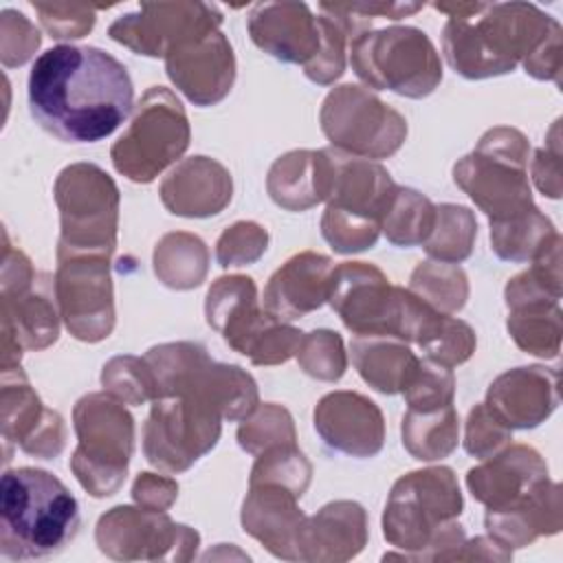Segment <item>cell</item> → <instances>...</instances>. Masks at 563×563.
I'll use <instances>...</instances> for the list:
<instances>
[{
  "instance_id": "obj_1",
  "label": "cell",
  "mask_w": 563,
  "mask_h": 563,
  "mask_svg": "<svg viewBox=\"0 0 563 563\" xmlns=\"http://www.w3.org/2000/svg\"><path fill=\"white\" fill-rule=\"evenodd\" d=\"M128 68L97 46L57 44L29 73V110L42 130L66 143L110 136L132 112Z\"/></svg>"
},
{
  "instance_id": "obj_2",
  "label": "cell",
  "mask_w": 563,
  "mask_h": 563,
  "mask_svg": "<svg viewBox=\"0 0 563 563\" xmlns=\"http://www.w3.org/2000/svg\"><path fill=\"white\" fill-rule=\"evenodd\" d=\"M449 13L442 33L451 68L468 79L510 73L521 57L534 55L559 26L532 4H433Z\"/></svg>"
},
{
  "instance_id": "obj_3",
  "label": "cell",
  "mask_w": 563,
  "mask_h": 563,
  "mask_svg": "<svg viewBox=\"0 0 563 563\" xmlns=\"http://www.w3.org/2000/svg\"><path fill=\"white\" fill-rule=\"evenodd\" d=\"M79 530V504L53 473L20 466L0 482V554L44 559L57 554Z\"/></svg>"
},
{
  "instance_id": "obj_4",
  "label": "cell",
  "mask_w": 563,
  "mask_h": 563,
  "mask_svg": "<svg viewBox=\"0 0 563 563\" xmlns=\"http://www.w3.org/2000/svg\"><path fill=\"white\" fill-rule=\"evenodd\" d=\"M332 152V185L321 220V233L339 253H354L376 244L380 222L394 200L396 185L369 158Z\"/></svg>"
},
{
  "instance_id": "obj_5",
  "label": "cell",
  "mask_w": 563,
  "mask_h": 563,
  "mask_svg": "<svg viewBox=\"0 0 563 563\" xmlns=\"http://www.w3.org/2000/svg\"><path fill=\"white\" fill-rule=\"evenodd\" d=\"M526 156L528 143L517 130L495 128L453 167L455 183L490 218V224L510 222L537 209L526 180Z\"/></svg>"
},
{
  "instance_id": "obj_6",
  "label": "cell",
  "mask_w": 563,
  "mask_h": 563,
  "mask_svg": "<svg viewBox=\"0 0 563 563\" xmlns=\"http://www.w3.org/2000/svg\"><path fill=\"white\" fill-rule=\"evenodd\" d=\"M207 323L224 341L257 365L288 361L301 343V332L282 323L255 303V284L244 275H229L213 282L207 295Z\"/></svg>"
},
{
  "instance_id": "obj_7",
  "label": "cell",
  "mask_w": 563,
  "mask_h": 563,
  "mask_svg": "<svg viewBox=\"0 0 563 563\" xmlns=\"http://www.w3.org/2000/svg\"><path fill=\"white\" fill-rule=\"evenodd\" d=\"M354 73L376 90L427 97L442 79L429 37L413 26H391L356 35L352 42Z\"/></svg>"
},
{
  "instance_id": "obj_8",
  "label": "cell",
  "mask_w": 563,
  "mask_h": 563,
  "mask_svg": "<svg viewBox=\"0 0 563 563\" xmlns=\"http://www.w3.org/2000/svg\"><path fill=\"white\" fill-rule=\"evenodd\" d=\"M75 431L79 446L70 468L90 495H112L123 484L132 455L134 424L130 413L114 398L90 394L75 407Z\"/></svg>"
},
{
  "instance_id": "obj_9",
  "label": "cell",
  "mask_w": 563,
  "mask_h": 563,
  "mask_svg": "<svg viewBox=\"0 0 563 563\" xmlns=\"http://www.w3.org/2000/svg\"><path fill=\"white\" fill-rule=\"evenodd\" d=\"M189 145V125L180 101L163 86L150 88L121 139L112 145L117 172L134 183L154 180Z\"/></svg>"
},
{
  "instance_id": "obj_10",
  "label": "cell",
  "mask_w": 563,
  "mask_h": 563,
  "mask_svg": "<svg viewBox=\"0 0 563 563\" xmlns=\"http://www.w3.org/2000/svg\"><path fill=\"white\" fill-rule=\"evenodd\" d=\"M62 213L57 255H110L117 231V187L97 165H70L55 183Z\"/></svg>"
},
{
  "instance_id": "obj_11",
  "label": "cell",
  "mask_w": 563,
  "mask_h": 563,
  "mask_svg": "<svg viewBox=\"0 0 563 563\" xmlns=\"http://www.w3.org/2000/svg\"><path fill=\"white\" fill-rule=\"evenodd\" d=\"M462 512V495L446 466L400 477L383 515V534L396 548L424 550Z\"/></svg>"
},
{
  "instance_id": "obj_12",
  "label": "cell",
  "mask_w": 563,
  "mask_h": 563,
  "mask_svg": "<svg viewBox=\"0 0 563 563\" xmlns=\"http://www.w3.org/2000/svg\"><path fill=\"white\" fill-rule=\"evenodd\" d=\"M405 292V288L389 286L376 266L343 262L332 268L328 301L354 336H389L402 341Z\"/></svg>"
},
{
  "instance_id": "obj_13",
  "label": "cell",
  "mask_w": 563,
  "mask_h": 563,
  "mask_svg": "<svg viewBox=\"0 0 563 563\" xmlns=\"http://www.w3.org/2000/svg\"><path fill=\"white\" fill-rule=\"evenodd\" d=\"M321 128L334 150L372 158L394 154L407 134V123L398 112L352 84L328 95L321 108Z\"/></svg>"
},
{
  "instance_id": "obj_14",
  "label": "cell",
  "mask_w": 563,
  "mask_h": 563,
  "mask_svg": "<svg viewBox=\"0 0 563 563\" xmlns=\"http://www.w3.org/2000/svg\"><path fill=\"white\" fill-rule=\"evenodd\" d=\"M57 299L68 330L81 341H99L114 323L108 255H57Z\"/></svg>"
},
{
  "instance_id": "obj_15",
  "label": "cell",
  "mask_w": 563,
  "mask_h": 563,
  "mask_svg": "<svg viewBox=\"0 0 563 563\" xmlns=\"http://www.w3.org/2000/svg\"><path fill=\"white\" fill-rule=\"evenodd\" d=\"M218 24L220 15L209 4H143L139 13L119 18L110 26V37L139 55L158 57Z\"/></svg>"
},
{
  "instance_id": "obj_16",
  "label": "cell",
  "mask_w": 563,
  "mask_h": 563,
  "mask_svg": "<svg viewBox=\"0 0 563 563\" xmlns=\"http://www.w3.org/2000/svg\"><path fill=\"white\" fill-rule=\"evenodd\" d=\"M165 62L169 79L198 106L220 101L235 77L233 51L218 29L174 46Z\"/></svg>"
},
{
  "instance_id": "obj_17",
  "label": "cell",
  "mask_w": 563,
  "mask_h": 563,
  "mask_svg": "<svg viewBox=\"0 0 563 563\" xmlns=\"http://www.w3.org/2000/svg\"><path fill=\"white\" fill-rule=\"evenodd\" d=\"M548 482V468L541 455L528 446H512L490 462L471 468L466 484L486 512L512 510L526 504Z\"/></svg>"
},
{
  "instance_id": "obj_18",
  "label": "cell",
  "mask_w": 563,
  "mask_h": 563,
  "mask_svg": "<svg viewBox=\"0 0 563 563\" xmlns=\"http://www.w3.org/2000/svg\"><path fill=\"white\" fill-rule=\"evenodd\" d=\"M314 429L328 446L356 457L378 453L385 438L380 409L352 391L323 396L314 409Z\"/></svg>"
},
{
  "instance_id": "obj_19",
  "label": "cell",
  "mask_w": 563,
  "mask_h": 563,
  "mask_svg": "<svg viewBox=\"0 0 563 563\" xmlns=\"http://www.w3.org/2000/svg\"><path fill=\"white\" fill-rule=\"evenodd\" d=\"M249 31L262 51L290 64L306 66L321 48L319 18L297 2L257 4L249 15Z\"/></svg>"
},
{
  "instance_id": "obj_20",
  "label": "cell",
  "mask_w": 563,
  "mask_h": 563,
  "mask_svg": "<svg viewBox=\"0 0 563 563\" xmlns=\"http://www.w3.org/2000/svg\"><path fill=\"white\" fill-rule=\"evenodd\" d=\"M297 495L282 484H251L242 506V526L279 559H301L306 517L295 506Z\"/></svg>"
},
{
  "instance_id": "obj_21",
  "label": "cell",
  "mask_w": 563,
  "mask_h": 563,
  "mask_svg": "<svg viewBox=\"0 0 563 563\" xmlns=\"http://www.w3.org/2000/svg\"><path fill=\"white\" fill-rule=\"evenodd\" d=\"M332 260L312 251L290 257L264 288V308L279 321L299 319L328 299Z\"/></svg>"
},
{
  "instance_id": "obj_22",
  "label": "cell",
  "mask_w": 563,
  "mask_h": 563,
  "mask_svg": "<svg viewBox=\"0 0 563 563\" xmlns=\"http://www.w3.org/2000/svg\"><path fill=\"white\" fill-rule=\"evenodd\" d=\"M556 374L543 367H517L488 389L486 407L506 427H537L556 407Z\"/></svg>"
},
{
  "instance_id": "obj_23",
  "label": "cell",
  "mask_w": 563,
  "mask_h": 563,
  "mask_svg": "<svg viewBox=\"0 0 563 563\" xmlns=\"http://www.w3.org/2000/svg\"><path fill=\"white\" fill-rule=\"evenodd\" d=\"M161 198L176 216H213L231 200V178L220 163L207 156H194L183 161L163 180Z\"/></svg>"
},
{
  "instance_id": "obj_24",
  "label": "cell",
  "mask_w": 563,
  "mask_h": 563,
  "mask_svg": "<svg viewBox=\"0 0 563 563\" xmlns=\"http://www.w3.org/2000/svg\"><path fill=\"white\" fill-rule=\"evenodd\" d=\"M187 530L158 510L119 506L99 519L97 543L114 559H147L145 548H156V541L167 548Z\"/></svg>"
},
{
  "instance_id": "obj_25",
  "label": "cell",
  "mask_w": 563,
  "mask_h": 563,
  "mask_svg": "<svg viewBox=\"0 0 563 563\" xmlns=\"http://www.w3.org/2000/svg\"><path fill=\"white\" fill-rule=\"evenodd\" d=\"M332 185L330 150H297L279 156L268 172L271 198L290 211L308 209L328 198Z\"/></svg>"
},
{
  "instance_id": "obj_26",
  "label": "cell",
  "mask_w": 563,
  "mask_h": 563,
  "mask_svg": "<svg viewBox=\"0 0 563 563\" xmlns=\"http://www.w3.org/2000/svg\"><path fill=\"white\" fill-rule=\"evenodd\" d=\"M365 512L354 501H336L306 519L301 530V559H350L365 543Z\"/></svg>"
},
{
  "instance_id": "obj_27",
  "label": "cell",
  "mask_w": 563,
  "mask_h": 563,
  "mask_svg": "<svg viewBox=\"0 0 563 563\" xmlns=\"http://www.w3.org/2000/svg\"><path fill=\"white\" fill-rule=\"evenodd\" d=\"M352 358L363 380L383 394L402 391L420 365L405 341L389 336H354Z\"/></svg>"
},
{
  "instance_id": "obj_28",
  "label": "cell",
  "mask_w": 563,
  "mask_h": 563,
  "mask_svg": "<svg viewBox=\"0 0 563 563\" xmlns=\"http://www.w3.org/2000/svg\"><path fill=\"white\" fill-rule=\"evenodd\" d=\"M402 444L418 460H438L457 444V413L453 405L440 409H409L402 418Z\"/></svg>"
},
{
  "instance_id": "obj_29",
  "label": "cell",
  "mask_w": 563,
  "mask_h": 563,
  "mask_svg": "<svg viewBox=\"0 0 563 563\" xmlns=\"http://www.w3.org/2000/svg\"><path fill=\"white\" fill-rule=\"evenodd\" d=\"M435 224V207L416 189L396 187L394 200L380 222L387 240L398 246L427 242Z\"/></svg>"
},
{
  "instance_id": "obj_30",
  "label": "cell",
  "mask_w": 563,
  "mask_h": 563,
  "mask_svg": "<svg viewBox=\"0 0 563 563\" xmlns=\"http://www.w3.org/2000/svg\"><path fill=\"white\" fill-rule=\"evenodd\" d=\"M545 299L548 297H537L508 306L512 310L508 317V332L526 352L537 356H556L559 343L552 339H559L561 323L559 312L548 317Z\"/></svg>"
},
{
  "instance_id": "obj_31",
  "label": "cell",
  "mask_w": 563,
  "mask_h": 563,
  "mask_svg": "<svg viewBox=\"0 0 563 563\" xmlns=\"http://www.w3.org/2000/svg\"><path fill=\"white\" fill-rule=\"evenodd\" d=\"M554 235V227L545 216L539 213V209H532L530 213L510 222L490 224V240L495 253L501 260L510 262L534 257Z\"/></svg>"
},
{
  "instance_id": "obj_32",
  "label": "cell",
  "mask_w": 563,
  "mask_h": 563,
  "mask_svg": "<svg viewBox=\"0 0 563 563\" xmlns=\"http://www.w3.org/2000/svg\"><path fill=\"white\" fill-rule=\"evenodd\" d=\"M477 224L466 207H435V224L424 242V251L440 262H460L471 253Z\"/></svg>"
},
{
  "instance_id": "obj_33",
  "label": "cell",
  "mask_w": 563,
  "mask_h": 563,
  "mask_svg": "<svg viewBox=\"0 0 563 563\" xmlns=\"http://www.w3.org/2000/svg\"><path fill=\"white\" fill-rule=\"evenodd\" d=\"M411 292L440 312L460 310L466 301V277L460 268L444 264H420L411 275Z\"/></svg>"
},
{
  "instance_id": "obj_34",
  "label": "cell",
  "mask_w": 563,
  "mask_h": 563,
  "mask_svg": "<svg viewBox=\"0 0 563 563\" xmlns=\"http://www.w3.org/2000/svg\"><path fill=\"white\" fill-rule=\"evenodd\" d=\"M475 347L473 330L449 314H442L433 330L420 343V350L427 354L429 361H435L444 367H453L464 363Z\"/></svg>"
},
{
  "instance_id": "obj_35",
  "label": "cell",
  "mask_w": 563,
  "mask_h": 563,
  "mask_svg": "<svg viewBox=\"0 0 563 563\" xmlns=\"http://www.w3.org/2000/svg\"><path fill=\"white\" fill-rule=\"evenodd\" d=\"M319 29H321V48H319L317 57L303 66L306 68L303 73H306V77H310L317 84H330L343 75L345 40L350 35V26L339 15L330 13V15L319 18Z\"/></svg>"
},
{
  "instance_id": "obj_36",
  "label": "cell",
  "mask_w": 563,
  "mask_h": 563,
  "mask_svg": "<svg viewBox=\"0 0 563 563\" xmlns=\"http://www.w3.org/2000/svg\"><path fill=\"white\" fill-rule=\"evenodd\" d=\"M103 387H108L123 402L139 405L147 398H156V385L150 365L134 356L112 358L101 374Z\"/></svg>"
},
{
  "instance_id": "obj_37",
  "label": "cell",
  "mask_w": 563,
  "mask_h": 563,
  "mask_svg": "<svg viewBox=\"0 0 563 563\" xmlns=\"http://www.w3.org/2000/svg\"><path fill=\"white\" fill-rule=\"evenodd\" d=\"M409 409H440L453 405V374L435 361H420L413 378L402 389Z\"/></svg>"
},
{
  "instance_id": "obj_38",
  "label": "cell",
  "mask_w": 563,
  "mask_h": 563,
  "mask_svg": "<svg viewBox=\"0 0 563 563\" xmlns=\"http://www.w3.org/2000/svg\"><path fill=\"white\" fill-rule=\"evenodd\" d=\"M299 363L306 374L321 380H336L345 372L341 336L330 330H314L299 343Z\"/></svg>"
},
{
  "instance_id": "obj_39",
  "label": "cell",
  "mask_w": 563,
  "mask_h": 563,
  "mask_svg": "<svg viewBox=\"0 0 563 563\" xmlns=\"http://www.w3.org/2000/svg\"><path fill=\"white\" fill-rule=\"evenodd\" d=\"M266 231L253 222H235L227 229L218 240V262L220 266H242L262 255L266 251Z\"/></svg>"
},
{
  "instance_id": "obj_40",
  "label": "cell",
  "mask_w": 563,
  "mask_h": 563,
  "mask_svg": "<svg viewBox=\"0 0 563 563\" xmlns=\"http://www.w3.org/2000/svg\"><path fill=\"white\" fill-rule=\"evenodd\" d=\"M284 433H295L288 411L275 405H264L253 420L244 422L238 429V442L249 453H257V449L264 446V438H271L273 446L295 444V440H284Z\"/></svg>"
},
{
  "instance_id": "obj_41",
  "label": "cell",
  "mask_w": 563,
  "mask_h": 563,
  "mask_svg": "<svg viewBox=\"0 0 563 563\" xmlns=\"http://www.w3.org/2000/svg\"><path fill=\"white\" fill-rule=\"evenodd\" d=\"M506 440H510L508 427L486 407L477 405L468 413L464 449L475 457H490Z\"/></svg>"
},
{
  "instance_id": "obj_42",
  "label": "cell",
  "mask_w": 563,
  "mask_h": 563,
  "mask_svg": "<svg viewBox=\"0 0 563 563\" xmlns=\"http://www.w3.org/2000/svg\"><path fill=\"white\" fill-rule=\"evenodd\" d=\"M33 7L40 13V20H42L44 29L55 40L84 37V33H88L92 29V24H95L92 9H88L79 18H73L84 7H77V4H40V2L33 4Z\"/></svg>"
},
{
  "instance_id": "obj_43",
  "label": "cell",
  "mask_w": 563,
  "mask_h": 563,
  "mask_svg": "<svg viewBox=\"0 0 563 563\" xmlns=\"http://www.w3.org/2000/svg\"><path fill=\"white\" fill-rule=\"evenodd\" d=\"M176 490H178V486L172 479L158 477L154 473H141L134 482L132 495L139 504L150 506V510H163L165 506L172 504V499L163 497L161 493H174L176 495Z\"/></svg>"
}]
</instances>
